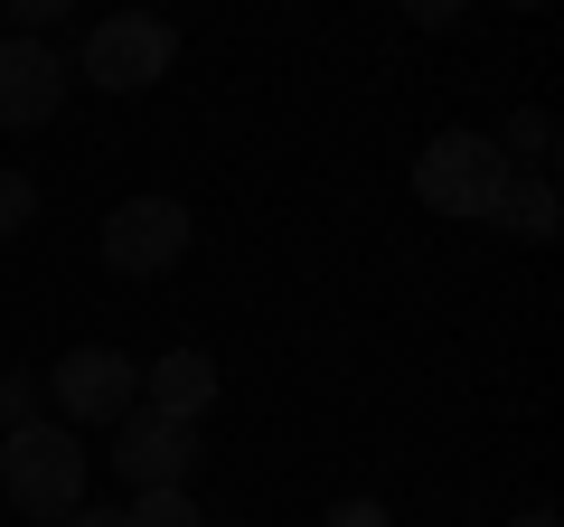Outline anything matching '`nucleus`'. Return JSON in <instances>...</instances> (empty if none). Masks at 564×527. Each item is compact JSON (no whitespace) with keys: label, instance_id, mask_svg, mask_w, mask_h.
<instances>
[{"label":"nucleus","instance_id":"f257e3e1","mask_svg":"<svg viewBox=\"0 0 564 527\" xmlns=\"http://www.w3.org/2000/svg\"><path fill=\"white\" fill-rule=\"evenodd\" d=\"M0 490H10V508L20 518H39V527H57V518H76L85 508V443L66 424H20L10 443H0Z\"/></svg>","mask_w":564,"mask_h":527},{"label":"nucleus","instance_id":"f03ea898","mask_svg":"<svg viewBox=\"0 0 564 527\" xmlns=\"http://www.w3.org/2000/svg\"><path fill=\"white\" fill-rule=\"evenodd\" d=\"M499 189H508V151L489 132H433L423 161H414V198L433 217H489Z\"/></svg>","mask_w":564,"mask_h":527},{"label":"nucleus","instance_id":"7ed1b4c3","mask_svg":"<svg viewBox=\"0 0 564 527\" xmlns=\"http://www.w3.org/2000/svg\"><path fill=\"white\" fill-rule=\"evenodd\" d=\"M170 20H151V10H113V20L85 29V85H104V95H141V85L170 76Z\"/></svg>","mask_w":564,"mask_h":527},{"label":"nucleus","instance_id":"20e7f679","mask_svg":"<svg viewBox=\"0 0 564 527\" xmlns=\"http://www.w3.org/2000/svg\"><path fill=\"white\" fill-rule=\"evenodd\" d=\"M47 386H57L66 424H122V415L141 406V367L122 358V348H66Z\"/></svg>","mask_w":564,"mask_h":527},{"label":"nucleus","instance_id":"39448f33","mask_svg":"<svg viewBox=\"0 0 564 527\" xmlns=\"http://www.w3.org/2000/svg\"><path fill=\"white\" fill-rule=\"evenodd\" d=\"M188 255V207L180 198H122L113 217H104V264L113 273H170V264Z\"/></svg>","mask_w":564,"mask_h":527},{"label":"nucleus","instance_id":"423d86ee","mask_svg":"<svg viewBox=\"0 0 564 527\" xmlns=\"http://www.w3.org/2000/svg\"><path fill=\"white\" fill-rule=\"evenodd\" d=\"M188 462H198V424H170V415H151V406L122 415L113 471L132 481V499H141V490H188Z\"/></svg>","mask_w":564,"mask_h":527},{"label":"nucleus","instance_id":"0eeeda50","mask_svg":"<svg viewBox=\"0 0 564 527\" xmlns=\"http://www.w3.org/2000/svg\"><path fill=\"white\" fill-rule=\"evenodd\" d=\"M66 104V57L47 39H0V132H39Z\"/></svg>","mask_w":564,"mask_h":527},{"label":"nucleus","instance_id":"6e6552de","mask_svg":"<svg viewBox=\"0 0 564 527\" xmlns=\"http://www.w3.org/2000/svg\"><path fill=\"white\" fill-rule=\"evenodd\" d=\"M141 406L170 415V424H198L207 406H217V358L207 348H170V358L141 367Z\"/></svg>","mask_w":564,"mask_h":527},{"label":"nucleus","instance_id":"1a4fd4ad","mask_svg":"<svg viewBox=\"0 0 564 527\" xmlns=\"http://www.w3.org/2000/svg\"><path fill=\"white\" fill-rule=\"evenodd\" d=\"M489 226H508V236L518 245H545L564 226V207H555V180H545V170H508V189H499V207H489Z\"/></svg>","mask_w":564,"mask_h":527},{"label":"nucleus","instance_id":"9d476101","mask_svg":"<svg viewBox=\"0 0 564 527\" xmlns=\"http://www.w3.org/2000/svg\"><path fill=\"white\" fill-rule=\"evenodd\" d=\"M122 527H207V508L188 499V490H141V499L122 508Z\"/></svg>","mask_w":564,"mask_h":527},{"label":"nucleus","instance_id":"9b49d317","mask_svg":"<svg viewBox=\"0 0 564 527\" xmlns=\"http://www.w3.org/2000/svg\"><path fill=\"white\" fill-rule=\"evenodd\" d=\"M499 151H518V161H555V122L536 114V104H518V114H508V132H499Z\"/></svg>","mask_w":564,"mask_h":527},{"label":"nucleus","instance_id":"f8f14e48","mask_svg":"<svg viewBox=\"0 0 564 527\" xmlns=\"http://www.w3.org/2000/svg\"><path fill=\"white\" fill-rule=\"evenodd\" d=\"M0 424L10 433L39 424V377H29V367H0Z\"/></svg>","mask_w":564,"mask_h":527},{"label":"nucleus","instance_id":"ddd939ff","mask_svg":"<svg viewBox=\"0 0 564 527\" xmlns=\"http://www.w3.org/2000/svg\"><path fill=\"white\" fill-rule=\"evenodd\" d=\"M29 217H39V180L29 170H0V236H20Z\"/></svg>","mask_w":564,"mask_h":527},{"label":"nucleus","instance_id":"4468645a","mask_svg":"<svg viewBox=\"0 0 564 527\" xmlns=\"http://www.w3.org/2000/svg\"><path fill=\"white\" fill-rule=\"evenodd\" d=\"M66 20V0H10V39H47Z\"/></svg>","mask_w":564,"mask_h":527},{"label":"nucleus","instance_id":"2eb2a0df","mask_svg":"<svg viewBox=\"0 0 564 527\" xmlns=\"http://www.w3.org/2000/svg\"><path fill=\"white\" fill-rule=\"evenodd\" d=\"M321 527H395V508H386V499H339Z\"/></svg>","mask_w":564,"mask_h":527},{"label":"nucleus","instance_id":"dca6fc26","mask_svg":"<svg viewBox=\"0 0 564 527\" xmlns=\"http://www.w3.org/2000/svg\"><path fill=\"white\" fill-rule=\"evenodd\" d=\"M66 527H122V508H76Z\"/></svg>","mask_w":564,"mask_h":527},{"label":"nucleus","instance_id":"f3484780","mask_svg":"<svg viewBox=\"0 0 564 527\" xmlns=\"http://www.w3.org/2000/svg\"><path fill=\"white\" fill-rule=\"evenodd\" d=\"M508 527H555V508H527V518H508Z\"/></svg>","mask_w":564,"mask_h":527}]
</instances>
